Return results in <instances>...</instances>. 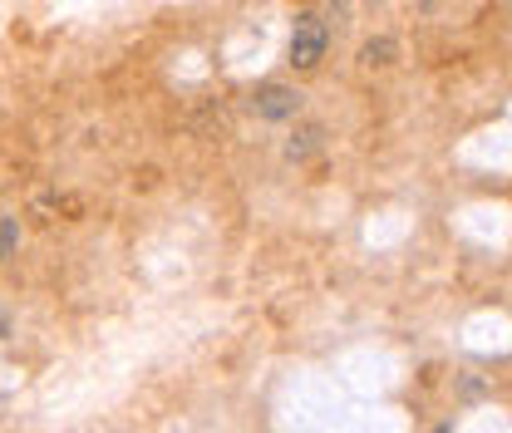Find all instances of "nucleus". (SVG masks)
Instances as JSON below:
<instances>
[{
  "label": "nucleus",
  "mask_w": 512,
  "mask_h": 433,
  "mask_svg": "<svg viewBox=\"0 0 512 433\" xmlns=\"http://www.w3.org/2000/svg\"><path fill=\"white\" fill-rule=\"evenodd\" d=\"M325 45H330V30L320 15H301L296 30H291V64L296 69H316L325 60Z\"/></svg>",
  "instance_id": "obj_1"
},
{
  "label": "nucleus",
  "mask_w": 512,
  "mask_h": 433,
  "mask_svg": "<svg viewBox=\"0 0 512 433\" xmlns=\"http://www.w3.org/2000/svg\"><path fill=\"white\" fill-rule=\"evenodd\" d=\"M301 89H291V84H266L261 94L252 99L256 119H271V124H281V119H296L301 114Z\"/></svg>",
  "instance_id": "obj_2"
},
{
  "label": "nucleus",
  "mask_w": 512,
  "mask_h": 433,
  "mask_svg": "<svg viewBox=\"0 0 512 433\" xmlns=\"http://www.w3.org/2000/svg\"><path fill=\"white\" fill-rule=\"evenodd\" d=\"M389 55H394V40H370V45L360 50L365 64H389Z\"/></svg>",
  "instance_id": "obj_3"
},
{
  "label": "nucleus",
  "mask_w": 512,
  "mask_h": 433,
  "mask_svg": "<svg viewBox=\"0 0 512 433\" xmlns=\"http://www.w3.org/2000/svg\"><path fill=\"white\" fill-rule=\"evenodd\" d=\"M10 247H15V222L0 227V256H10Z\"/></svg>",
  "instance_id": "obj_4"
},
{
  "label": "nucleus",
  "mask_w": 512,
  "mask_h": 433,
  "mask_svg": "<svg viewBox=\"0 0 512 433\" xmlns=\"http://www.w3.org/2000/svg\"><path fill=\"white\" fill-rule=\"evenodd\" d=\"M0 335H5V315H0Z\"/></svg>",
  "instance_id": "obj_5"
}]
</instances>
